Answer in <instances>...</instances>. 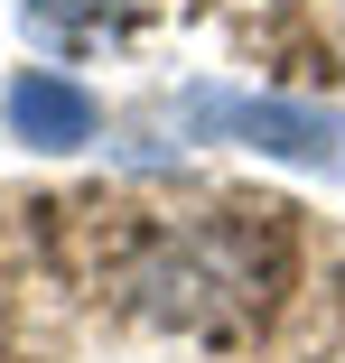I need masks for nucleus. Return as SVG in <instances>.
<instances>
[{"mask_svg":"<svg viewBox=\"0 0 345 363\" xmlns=\"http://www.w3.org/2000/svg\"><path fill=\"white\" fill-rule=\"evenodd\" d=\"M177 121H187L196 140H224V150H261V159L345 177V112H327V103H280V94L196 84V94H177Z\"/></svg>","mask_w":345,"mask_h":363,"instance_id":"f257e3e1","label":"nucleus"},{"mask_svg":"<svg viewBox=\"0 0 345 363\" xmlns=\"http://www.w3.org/2000/svg\"><path fill=\"white\" fill-rule=\"evenodd\" d=\"M0 112H10V130L28 140V150H84V140L103 130V103L75 84V75H47V65H28V75H10V94H0Z\"/></svg>","mask_w":345,"mask_h":363,"instance_id":"f03ea898","label":"nucleus"}]
</instances>
